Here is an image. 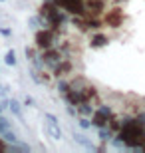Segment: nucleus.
<instances>
[{"label":"nucleus","mask_w":145,"mask_h":153,"mask_svg":"<svg viewBox=\"0 0 145 153\" xmlns=\"http://www.w3.org/2000/svg\"><path fill=\"white\" fill-rule=\"evenodd\" d=\"M24 103H26L28 108H32V105H34V100H32L30 96H26V100H24Z\"/></svg>","instance_id":"nucleus-20"},{"label":"nucleus","mask_w":145,"mask_h":153,"mask_svg":"<svg viewBox=\"0 0 145 153\" xmlns=\"http://www.w3.org/2000/svg\"><path fill=\"white\" fill-rule=\"evenodd\" d=\"M8 129H10V121H8L6 117H2V115H0V135H2L4 131H8Z\"/></svg>","instance_id":"nucleus-16"},{"label":"nucleus","mask_w":145,"mask_h":153,"mask_svg":"<svg viewBox=\"0 0 145 153\" xmlns=\"http://www.w3.org/2000/svg\"><path fill=\"white\" fill-rule=\"evenodd\" d=\"M72 70H74L72 60H70V58H64L56 68L52 70V74H54V78H66L68 74H72Z\"/></svg>","instance_id":"nucleus-4"},{"label":"nucleus","mask_w":145,"mask_h":153,"mask_svg":"<svg viewBox=\"0 0 145 153\" xmlns=\"http://www.w3.org/2000/svg\"><path fill=\"white\" fill-rule=\"evenodd\" d=\"M8 108H10V111L16 115L18 119H22V108H20V103H18L16 100H10V102H8Z\"/></svg>","instance_id":"nucleus-9"},{"label":"nucleus","mask_w":145,"mask_h":153,"mask_svg":"<svg viewBox=\"0 0 145 153\" xmlns=\"http://www.w3.org/2000/svg\"><path fill=\"white\" fill-rule=\"evenodd\" d=\"M2 109H4V105H2V103H0V115H2Z\"/></svg>","instance_id":"nucleus-22"},{"label":"nucleus","mask_w":145,"mask_h":153,"mask_svg":"<svg viewBox=\"0 0 145 153\" xmlns=\"http://www.w3.org/2000/svg\"><path fill=\"white\" fill-rule=\"evenodd\" d=\"M113 133H115V131H113L109 125H106V127H97V135H100L101 141H112Z\"/></svg>","instance_id":"nucleus-8"},{"label":"nucleus","mask_w":145,"mask_h":153,"mask_svg":"<svg viewBox=\"0 0 145 153\" xmlns=\"http://www.w3.org/2000/svg\"><path fill=\"white\" fill-rule=\"evenodd\" d=\"M28 24H30V28H42V26H40V18L38 16H32Z\"/></svg>","instance_id":"nucleus-18"},{"label":"nucleus","mask_w":145,"mask_h":153,"mask_svg":"<svg viewBox=\"0 0 145 153\" xmlns=\"http://www.w3.org/2000/svg\"><path fill=\"white\" fill-rule=\"evenodd\" d=\"M30 76H32V79L36 82V84H46V79L40 76V72L38 70H30Z\"/></svg>","instance_id":"nucleus-15"},{"label":"nucleus","mask_w":145,"mask_h":153,"mask_svg":"<svg viewBox=\"0 0 145 153\" xmlns=\"http://www.w3.org/2000/svg\"><path fill=\"white\" fill-rule=\"evenodd\" d=\"M103 22L107 26H112V28H119L123 24V12L121 8H113V10H107L106 16H103Z\"/></svg>","instance_id":"nucleus-3"},{"label":"nucleus","mask_w":145,"mask_h":153,"mask_svg":"<svg viewBox=\"0 0 145 153\" xmlns=\"http://www.w3.org/2000/svg\"><path fill=\"white\" fill-rule=\"evenodd\" d=\"M44 119H46V123H58V117L54 114H44Z\"/></svg>","instance_id":"nucleus-19"},{"label":"nucleus","mask_w":145,"mask_h":153,"mask_svg":"<svg viewBox=\"0 0 145 153\" xmlns=\"http://www.w3.org/2000/svg\"><path fill=\"white\" fill-rule=\"evenodd\" d=\"M113 115H115V114H113L112 105H107V103H100V105L95 108L94 115H91V123H94V127H106Z\"/></svg>","instance_id":"nucleus-2"},{"label":"nucleus","mask_w":145,"mask_h":153,"mask_svg":"<svg viewBox=\"0 0 145 153\" xmlns=\"http://www.w3.org/2000/svg\"><path fill=\"white\" fill-rule=\"evenodd\" d=\"M4 62L8 64V66H14V64H16V54H14V50H8V52H6Z\"/></svg>","instance_id":"nucleus-13"},{"label":"nucleus","mask_w":145,"mask_h":153,"mask_svg":"<svg viewBox=\"0 0 145 153\" xmlns=\"http://www.w3.org/2000/svg\"><path fill=\"white\" fill-rule=\"evenodd\" d=\"M74 141H76V143H80L82 147L89 149V151H100V147H95V145H94L91 141H89V139L84 135V133H74Z\"/></svg>","instance_id":"nucleus-6"},{"label":"nucleus","mask_w":145,"mask_h":153,"mask_svg":"<svg viewBox=\"0 0 145 153\" xmlns=\"http://www.w3.org/2000/svg\"><path fill=\"white\" fill-rule=\"evenodd\" d=\"M0 2H4V0H0Z\"/></svg>","instance_id":"nucleus-23"},{"label":"nucleus","mask_w":145,"mask_h":153,"mask_svg":"<svg viewBox=\"0 0 145 153\" xmlns=\"http://www.w3.org/2000/svg\"><path fill=\"white\" fill-rule=\"evenodd\" d=\"M38 56H40V54H36V50H34V48H26V58H28L30 62H34Z\"/></svg>","instance_id":"nucleus-17"},{"label":"nucleus","mask_w":145,"mask_h":153,"mask_svg":"<svg viewBox=\"0 0 145 153\" xmlns=\"http://www.w3.org/2000/svg\"><path fill=\"white\" fill-rule=\"evenodd\" d=\"M34 42H36V48L40 52L54 48V46H58V32L54 28H40L34 36Z\"/></svg>","instance_id":"nucleus-1"},{"label":"nucleus","mask_w":145,"mask_h":153,"mask_svg":"<svg viewBox=\"0 0 145 153\" xmlns=\"http://www.w3.org/2000/svg\"><path fill=\"white\" fill-rule=\"evenodd\" d=\"M0 34H2V36H10L12 32H10L8 28H0Z\"/></svg>","instance_id":"nucleus-21"},{"label":"nucleus","mask_w":145,"mask_h":153,"mask_svg":"<svg viewBox=\"0 0 145 153\" xmlns=\"http://www.w3.org/2000/svg\"><path fill=\"white\" fill-rule=\"evenodd\" d=\"M89 16H101L106 14V0H86Z\"/></svg>","instance_id":"nucleus-5"},{"label":"nucleus","mask_w":145,"mask_h":153,"mask_svg":"<svg viewBox=\"0 0 145 153\" xmlns=\"http://www.w3.org/2000/svg\"><path fill=\"white\" fill-rule=\"evenodd\" d=\"M2 139H4V141H8V143H18V135L14 133V131H10V129L2 133Z\"/></svg>","instance_id":"nucleus-12"},{"label":"nucleus","mask_w":145,"mask_h":153,"mask_svg":"<svg viewBox=\"0 0 145 153\" xmlns=\"http://www.w3.org/2000/svg\"><path fill=\"white\" fill-rule=\"evenodd\" d=\"M109 44V38H107L106 34H95L91 36V42H89V46L91 48H103V46Z\"/></svg>","instance_id":"nucleus-7"},{"label":"nucleus","mask_w":145,"mask_h":153,"mask_svg":"<svg viewBox=\"0 0 145 153\" xmlns=\"http://www.w3.org/2000/svg\"><path fill=\"white\" fill-rule=\"evenodd\" d=\"M58 91H60V96L64 97L68 91H70V82L64 79V78H58Z\"/></svg>","instance_id":"nucleus-10"},{"label":"nucleus","mask_w":145,"mask_h":153,"mask_svg":"<svg viewBox=\"0 0 145 153\" xmlns=\"http://www.w3.org/2000/svg\"><path fill=\"white\" fill-rule=\"evenodd\" d=\"M78 123H80V127H82V129H89V127H91V121H89V117H84V115H80L78 117Z\"/></svg>","instance_id":"nucleus-14"},{"label":"nucleus","mask_w":145,"mask_h":153,"mask_svg":"<svg viewBox=\"0 0 145 153\" xmlns=\"http://www.w3.org/2000/svg\"><path fill=\"white\" fill-rule=\"evenodd\" d=\"M48 133H50L54 139H62V129L58 123H48Z\"/></svg>","instance_id":"nucleus-11"}]
</instances>
